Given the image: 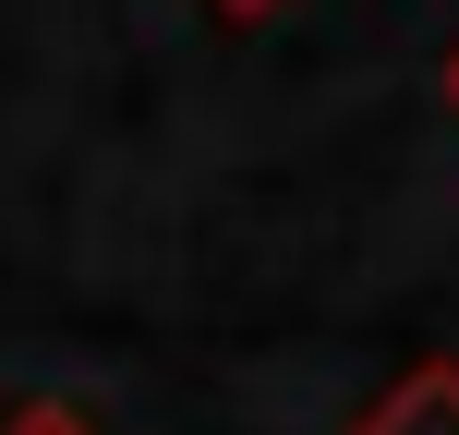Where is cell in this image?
Masks as SVG:
<instances>
[{"label":"cell","instance_id":"obj_1","mask_svg":"<svg viewBox=\"0 0 459 435\" xmlns=\"http://www.w3.org/2000/svg\"><path fill=\"white\" fill-rule=\"evenodd\" d=\"M24 435H73V423H24Z\"/></svg>","mask_w":459,"mask_h":435}]
</instances>
